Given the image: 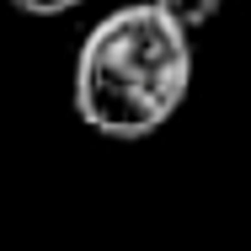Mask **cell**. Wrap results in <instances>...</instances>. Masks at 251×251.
Segmentation results:
<instances>
[{"mask_svg":"<svg viewBox=\"0 0 251 251\" xmlns=\"http://www.w3.org/2000/svg\"><path fill=\"white\" fill-rule=\"evenodd\" d=\"M193 91V32L150 0L107 11L75 53V112L107 139L160 134Z\"/></svg>","mask_w":251,"mask_h":251,"instance_id":"6da1fadb","label":"cell"},{"mask_svg":"<svg viewBox=\"0 0 251 251\" xmlns=\"http://www.w3.org/2000/svg\"><path fill=\"white\" fill-rule=\"evenodd\" d=\"M160 16H171L182 32H198L203 22H214V11L225 5V0H150Z\"/></svg>","mask_w":251,"mask_h":251,"instance_id":"7a4b0ae2","label":"cell"},{"mask_svg":"<svg viewBox=\"0 0 251 251\" xmlns=\"http://www.w3.org/2000/svg\"><path fill=\"white\" fill-rule=\"evenodd\" d=\"M22 16H64V11H75L80 0H11Z\"/></svg>","mask_w":251,"mask_h":251,"instance_id":"3957f363","label":"cell"}]
</instances>
